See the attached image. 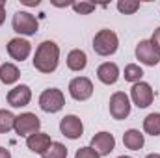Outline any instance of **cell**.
<instances>
[{
    "instance_id": "cell-1",
    "label": "cell",
    "mask_w": 160,
    "mask_h": 158,
    "mask_svg": "<svg viewBox=\"0 0 160 158\" xmlns=\"http://www.w3.org/2000/svg\"><path fill=\"white\" fill-rule=\"evenodd\" d=\"M60 62V47L54 41H43L34 56V67L39 73H54Z\"/></svg>"
},
{
    "instance_id": "cell-2",
    "label": "cell",
    "mask_w": 160,
    "mask_h": 158,
    "mask_svg": "<svg viewBox=\"0 0 160 158\" xmlns=\"http://www.w3.org/2000/svg\"><path fill=\"white\" fill-rule=\"evenodd\" d=\"M119 47V39L116 36V32L104 28V30H99L93 37V50L99 54V56H110L118 50Z\"/></svg>"
},
{
    "instance_id": "cell-3",
    "label": "cell",
    "mask_w": 160,
    "mask_h": 158,
    "mask_svg": "<svg viewBox=\"0 0 160 158\" xmlns=\"http://www.w3.org/2000/svg\"><path fill=\"white\" fill-rule=\"evenodd\" d=\"M65 104V97L60 89L56 87H50V89H45L43 93L39 95V106L43 112L47 114H56L63 108Z\"/></svg>"
},
{
    "instance_id": "cell-4",
    "label": "cell",
    "mask_w": 160,
    "mask_h": 158,
    "mask_svg": "<svg viewBox=\"0 0 160 158\" xmlns=\"http://www.w3.org/2000/svg\"><path fill=\"white\" fill-rule=\"evenodd\" d=\"M11 26L17 34L21 36H34L38 32V19L28 13V11H17L13 15V21H11Z\"/></svg>"
},
{
    "instance_id": "cell-5",
    "label": "cell",
    "mask_w": 160,
    "mask_h": 158,
    "mask_svg": "<svg viewBox=\"0 0 160 158\" xmlns=\"http://www.w3.org/2000/svg\"><path fill=\"white\" fill-rule=\"evenodd\" d=\"M39 126H41L39 117L36 114L26 112V114H21V116L15 117V126L13 128L19 136H32L39 130Z\"/></svg>"
},
{
    "instance_id": "cell-6",
    "label": "cell",
    "mask_w": 160,
    "mask_h": 158,
    "mask_svg": "<svg viewBox=\"0 0 160 158\" xmlns=\"http://www.w3.org/2000/svg\"><path fill=\"white\" fill-rule=\"evenodd\" d=\"M130 97H132V101L138 108H147L153 102L155 93H153V87L147 82H136L130 89Z\"/></svg>"
},
{
    "instance_id": "cell-7",
    "label": "cell",
    "mask_w": 160,
    "mask_h": 158,
    "mask_svg": "<svg viewBox=\"0 0 160 158\" xmlns=\"http://www.w3.org/2000/svg\"><path fill=\"white\" fill-rule=\"evenodd\" d=\"M69 93L75 101H88L93 95V84L86 77H77L69 82Z\"/></svg>"
},
{
    "instance_id": "cell-8",
    "label": "cell",
    "mask_w": 160,
    "mask_h": 158,
    "mask_svg": "<svg viewBox=\"0 0 160 158\" xmlns=\"http://www.w3.org/2000/svg\"><path fill=\"white\" fill-rule=\"evenodd\" d=\"M110 114L114 119H125L130 114V101L123 91H116L110 97Z\"/></svg>"
},
{
    "instance_id": "cell-9",
    "label": "cell",
    "mask_w": 160,
    "mask_h": 158,
    "mask_svg": "<svg viewBox=\"0 0 160 158\" xmlns=\"http://www.w3.org/2000/svg\"><path fill=\"white\" fill-rule=\"evenodd\" d=\"M136 58L149 67H155L160 62V54L157 52V48L153 47L151 41H140L136 45Z\"/></svg>"
},
{
    "instance_id": "cell-10",
    "label": "cell",
    "mask_w": 160,
    "mask_h": 158,
    "mask_svg": "<svg viewBox=\"0 0 160 158\" xmlns=\"http://www.w3.org/2000/svg\"><path fill=\"white\" fill-rule=\"evenodd\" d=\"M116 147V138L110 132H99L91 138V149H95V153L99 156H106L114 151Z\"/></svg>"
},
{
    "instance_id": "cell-11",
    "label": "cell",
    "mask_w": 160,
    "mask_h": 158,
    "mask_svg": "<svg viewBox=\"0 0 160 158\" xmlns=\"http://www.w3.org/2000/svg\"><path fill=\"white\" fill-rule=\"evenodd\" d=\"M60 130L65 138L78 140L82 136V132H84V125H82L80 117H77V116H65L60 121Z\"/></svg>"
},
{
    "instance_id": "cell-12",
    "label": "cell",
    "mask_w": 160,
    "mask_h": 158,
    "mask_svg": "<svg viewBox=\"0 0 160 158\" xmlns=\"http://www.w3.org/2000/svg\"><path fill=\"white\" fill-rule=\"evenodd\" d=\"M30 101H32V91H30V87L24 86V84L15 86V87L9 89V93H8V102H9L13 108H22V106H26Z\"/></svg>"
},
{
    "instance_id": "cell-13",
    "label": "cell",
    "mask_w": 160,
    "mask_h": 158,
    "mask_svg": "<svg viewBox=\"0 0 160 158\" xmlns=\"http://www.w3.org/2000/svg\"><path fill=\"white\" fill-rule=\"evenodd\" d=\"M30 52H32V45L22 37H15V39H11L8 43V54L17 62L26 60L30 56Z\"/></svg>"
},
{
    "instance_id": "cell-14",
    "label": "cell",
    "mask_w": 160,
    "mask_h": 158,
    "mask_svg": "<svg viewBox=\"0 0 160 158\" xmlns=\"http://www.w3.org/2000/svg\"><path fill=\"white\" fill-rule=\"evenodd\" d=\"M26 145H28V149H30L32 153L43 155V153L52 145V140H50V136L45 134V132H36V134H32V136L26 138Z\"/></svg>"
},
{
    "instance_id": "cell-15",
    "label": "cell",
    "mask_w": 160,
    "mask_h": 158,
    "mask_svg": "<svg viewBox=\"0 0 160 158\" xmlns=\"http://www.w3.org/2000/svg\"><path fill=\"white\" fill-rule=\"evenodd\" d=\"M97 77H99V80H101L102 84H106V86L116 84L118 78H119V67H118L116 63H112V62H106V63L99 65Z\"/></svg>"
},
{
    "instance_id": "cell-16",
    "label": "cell",
    "mask_w": 160,
    "mask_h": 158,
    "mask_svg": "<svg viewBox=\"0 0 160 158\" xmlns=\"http://www.w3.org/2000/svg\"><path fill=\"white\" fill-rule=\"evenodd\" d=\"M145 140H143V134L136 128H128L125 134H123V145L130 151H140L143 147Z\"/></svg>"
},
{
    "instance_id": "cell-17",
    "label": "cell",
    "mask_w": 160,
    "mask_h": 158,
    "mask_svg": "<svg viewBox=\"0 0 160 158\" xmlns=\"http://www.w3.org/2000/svg\"><path fill=\"white\" fill-rule=\"evenodd\" d=\"M86 65H88V56H86L84 50L75 48L67 54V67L71 71H84Z\"/></svg>"
},
{
    "instance_id": "cell-18",
    "label": "cell",
    "mask_w": 160,
    "mask_h": 158,
    "mask_svg": "<svg viewBox=\"0 0 160 158\" xmlns=\"http://www.w3.org/2000/svg\"><path fill=\"white\" fill-rule=\"evenodd\" d=\"M19 77H21V71H19L17 65H13V63L0 65V80L4 84H15L19 80Z\"/></svg>"
},
{
    "instance_id": "cell-19",
    "label": "cell",
    "mask_w": 160,
    "mask_h": 158,
    "mask_svg": "<svg viewBox=\"0 0 160 158\" xmlns=\"http://www.w3.org/2000/svg\"><path fill=\"white\" fill-rule=\"evenodd\" d=\"M143 130L151 136H160V114H149L143 119Z\"/></svg>"
},
{
    "instance_id": "cell-20",
    "label": "cell",
    "mask_w": 160,
    "mask_h": 158,
    "mask_svg": "<svg viewBox=\"0 0 160 158\" xmlns=\"http://www.w3.org/2000/svg\"><path fill=\"white\" fill-rule=\"evenodd\" d=\"M43 158H67V147L60 141H52V145L41 155Z\"/></svg>"
},
{
    "instance_id": "cell-21",
    "label": "cell",
    "mask_w": 160,
    "mask_h": 158,
    "mask_svg": "<svg viewBox=\"0 0 160 158\" xmlns=\"http://www.w3.org/2000/svg\"><path fill=\"white\" fill-rule=\"evenodd\" d=\"M15 126V116L8 110H0V134H8Z\"/></svg>"
},
{
    "instance_id": "cell-22",
    "label": "cell",
    "mask_w": 160,
    "mask_h": 158,
    "mask_svg": "<svg viewBox=\"0 0 160 158\" xmlns=\"http://www.w3.org/2000/svg\"><path fill=\"white\" fill-rule=\"evenodd\" d=\"M142 77H143V71H142L140 65L128 63V65L125 67V80H127V82H132V84L142 82Z\"/></svg>"
},
{
    "instance_id": "cell-23",
    "label": "cell",
    "mask_w": 160,
    "mask_h": 158,
    "mask_svg": "<svg viewBox=\"0 0 160 158\" xmlns=\"http://www.w3.org/2000/svg\"><path fill=\"white\" fill-rule=\"evenodd\" d=\"M118 9L125 15H130L134 11L140 9V2H134V0H119L118 2Z\"/></svg>"
},
{
    "instance_id": "cell-24",
    "label": "cell",
    "mask_w": 160,
    "mask_h": 158,
    "mask_svg": "<svg viewBox=\"0 0 160 158\" xmlns=\"http://www.w3.org/2000/svg\"><path fill=\"white\" fill-rule=\"evenodd\" d=\"M73 9L77 13H80V15H88V13H91L95 9V4H91V2H75Z\"/></svg>"
},
{
    "instance_id": "cell-25",
    "label": "cell",
    "mask_w": 160,
    "mask_h": 158,
    "mask_svg": "<svg viewBox=\"0 0 160 158\" xmlns=\"http://www.w3.org/2000/svg\"><path fill=\"white\" fill-rule=\"evenodd\" d=\"M75 158H101V156L91 147H80L78 151H77V155H75Z\"/></svg>"
},
{
    "instance_id": "cell-26",
    "label": "cell",
    "mask_w": 160,
    "mask_h": 158,
    "mask_svg": "<svg viewBox=\"0 0 160 158\" xmlns=\"http://www.w3.org/2000/svg\"><path fill=\"white\" fill-rule=\"evenodd\" d=\"M151 43H153V47L157 48V52L160 54V28L155 30V34H153V37H151Z\"/></svg>"
},
{
    "instance_id": "cell-27",
    "label": "cell",
    "mask_w": 160,
    "mask_h": 158,
    "mask_svg": "<svg viewBox=\"0 0 160 158\" xmlns=\"http://www.w3.org/2000/svg\"><path fill=\"white\" fill-rule=\"evenodd\" d=\"M4 19H6V4H4V2H0V26H2Z\"/></svg>"
},
{
    "instance_id": "cell-28",
    "label": "cell",
    "mask_w": 160,
    "mask_h": 158,
    "mask_svg": "<svg viewBox=\"0 0 160 158\" xmlns=\"http://www.w3.org/2000/svg\"><path fill=\"white\" fill-rule=\"evenodd\" d=\"M0 158H11V153L4 147H0Z\"/></svg>"
},
{
    "instance_id": "cell-29",
    "label": "cell",
    "mask_w": 160,
    "mask_h": 158,
    "mask_svg": "<svg viewBox=\"0 0 160 158\" xmlns=\"http://www.w3.org/2000/svg\"><path fill=\"white\" fill-rule=\"evenodd\" d=\"M24 6H38L39 4V0H21Z\"/></svg>"
},
{
    "instance_id": "cell-30",
    "label": "cell",
    "mask_w": 160,
    "mask_h": 158,
    "mask_svg": "<svg viewBox=\"0 0 160 158\" xmlns=\"http://www.w3.org/2000/svg\"><path fill=\"white\" fill-rule=\"evenodd\" d=\"M145 158H160V155H157V153H151V155H147Z\"/></svg>"
},
{
    "instance_id": "cell-31",
    "label": "cell",
    "mask_w": 160,
    "mask_h": 158,
    "mask_svg": "<svg viewBox=\"0 0 160 158\" xmlns=\"http://www.w3.org/2000/svg\"><path fill=\"white\" fill-rule=\"evenodd\" d=\"M118 158H130V156H118Z\"/></svg>"
}]
</instances>
